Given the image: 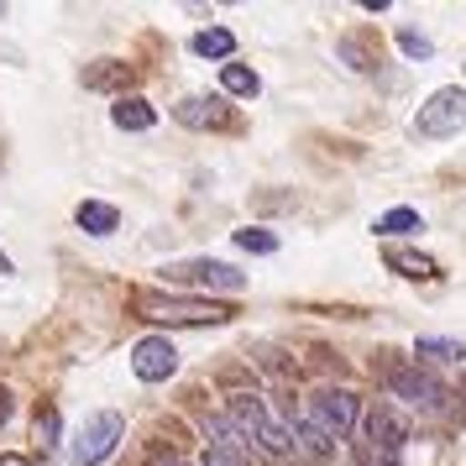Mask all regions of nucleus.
<instances>
[{
  "label": "nucleus",
  "instance_id": "7ed1b4c3",
  "mask_svg": "<svg viewBox=\"0 0 466 466\" xmlns=\"http://www.w3.org/2000/svg\"><path fill=\"white\" fill-rule=\"evenodd\" d=\"M137 315L142 319H163V325H226L231 309L205 304V299H157V294H137Z\"/></svg>",
  "mask_w": 466,
  "mask_h": 466
},
{
  "label": "nucleus",
  "instance_id": "20e7f679",
  "mask_svg": "<svg viewBox=\"0 0 466 466\" xmlns=\"http://www.w3.org/2000/svg\"><path fill=\"white\" fill-rule=\"evenodd\" d=\"M414 131L430 137V142L466 131V89H435V95L420 106V116H414Z\"/></svg>",
  "mask_w": 466,
  "mask_h": 466
},
{
  "label": "nucleus",
  "instance_id": "423d86ee",
  "mask_svg": "<svg viewBox=\"0 0 466 466\" xmlns=\"http://www.w3.org/2000/svg\"><path fill=\"white\" fill-rule=\"evenodd\" d=\"M168 283H194V289H220V294H241L247 273H236L231 262H215V257H194V262H173L163 268Z\"/></svg>",
  "mask_w": 466,
  "mask_h": 466
},
{
  "label": "nucleus",
  "instance_id": "39448f33",
  "mask_svg": "<svg viewBox=\"0 0 466 466\" xmlns=\"http://www.w3.org/2000/svg\"><path fill=\"white\" fill-rule=\"evenodd\" d=\"M304 420L315 424L319 435L346 441V435L357 430V393H346V388H319L315 399H309V414H304Z\"/></svg>",
  "mask_w": 466,
  "mask_h": 466
},
{
  "label": "nucleus",
  "instance_id": "f3484780",
  "mask_svg": "<svg viewBox=\"0 0 466 466\" xmlns=\"http://www.w3.org/2000/svg\"><path fill=\"white\" fill-rule=\"evenodd\" d=\"M414 357H424V361H461V357H466V340H441V336H424L420 346H414Z\"/></svg>",
  "mask_w": 466,
  "mask_h": 466
},
{
  "label": "nucleus",
  "instance_id": "4468645a",
  "mask_svg": "<svg viewBox=\"0 0 466 466\" xmlns=\"http://www.w3.org/2000/svg\"><path fill=\"white\" fill-rule=\"evenodd\" d=\"M194 53H199V58H231V53H236V37L226 32V26H205V32L194 37Z\"/></svg>",
  "mask_w": 466,
  "mask_h": 466
},
{
  "label": "nucleus",
  "instance_id": "6e6552de",
  "mask_svg": "<svg viewBox=\"0 0 466 466\" xmlns=\"http://www.w3.org/2000/svg\"><path fill=\"white\" fill-rule=\"evenodd\" d=\"M388 388L399 393V399L420 403V409H441L451 393L441 388V378H430L424 367H388Z\"/></svg>",
  "mask_w": 466,
  "mask_h": 466
},
{
  "label": "nucleus",
  "instance_id": "1a4fd4ad",
  "mask_svg": "<svg viewBox=\"0 0 466 466\" xmlns=\"http://www.w3.org/2000/svg\"><path fill=\"white\" fill-rule=\"evenodd\" d=\"M173 116H178V127H189V131H210V127L231 121V110H226L220 95H189V100L173 106Z\"/></svg>",
  "mask_w": 466,
  "mask_h": 466
},
{
  "label": "nucleus",
  "instance_id": "a211bd4d",
  "mask_svg": "<svg viewBox=\"0 0 466 466\" xmlns=\"http://www.w3.org/2000/svg\"><path fill=\"white\" fill-rule=\"evenodd\" d=\"M220 85H226V95H247V100H252L257 89H262V79H257L247 64H226L220 68Z\"/></svg>",
  "mask_w": 466,
  "mask_h": 466
},
{
  "label": "nucleus",
  "instance_id": "f03ea898",
  "mask_svg": "<svg viewBox=\"0 0 466 466\" xmlns=\"http://www.w3.org/2000/svg\"><path fill=\"white\" fill-rule=\"evenodd\" d=\"M361 435H367V461L372 466H399V451L409 441V420L393 403H378L367 414V424H361Z\"/></svg>",
  "mask_w": 466,
  "mask_h": 466
},
{
  "label": "nucleus",
  "instance_id": "2eb2a0df",
  "mask_svg": "<svg viewBox=\"0 0 466 466\" xmlns=\"http://www.w3.org/2000/svg\"><path fill=\"white\" fill-rule=\"evenodd\" d=\"M121 85H131V68L127 64H95V68H85V89H121Z\"/></svg>",
  "mask_w": 466,
  "mask_h": 466
},
{
  "label": "nucleus",
  "instance_id": "6ab92c4d",
  "mask_svg": "<svg viewBox=\"0 0 466 466\" xmlns=\"http://www.w3.org/2000/svg\"><path fill=\"white\" fill-rule=\"evenodd\" d=\"M236 247H241V252L268 257V252H278V236H273V231H262V226H247V231H236Z\"/></svg>",
  "mask_w": 466,
  "mask_h": 466
},
{
  "label": "nucleus",
  "instance_id": "5701e85b",
  "mask_svg": "<svg viewBox=\"0 0 466 466\" xmlns=\"http://www.w3.org/2000/svg\"><path fill=\"white\" fill-rule=\"evenodd\" d=\"M0 466H26L22 456H0Z\"/></svg>",
  "mask_w": 466,
  "mask_h": 466
},
{
  "label": "nucleus",
  "instance_id": "4be33fe9",
  "mask_svg": "<svg viewBox=\"0 0 466 466\" xmlns=\"http://www.w3.org/2000/svg\"><path fill=\"white\" fill-rule=\"evenodd\" d=\"M5 420H11V393L0 388V430H5Z\"/></svg>",
  "mask_w": 466,
  "mask_h": 466
},
{
  "label": "nucleus",
  "instance_id": "dca6fc26",
  "mask_svg": "<svg viewBox=\"0 0 466 466\" xmlns=\"http://www.w3.org/2000/svg\"><path fill=\"white\" fill-rule=\"evenodd\" d=\"M378 236H409V231H424V220H420V210H388V215H378V226H372Z\"/></svg>",
  "mask_w": 466,
  "mask_h": 466
},
{
  "label": "nucleus",
  "instance_id": "9b49d317",
  "mask_svg": "<svg viewBox=\"0 0 466 466\" xmlns=\"http://www.w3.org/2000/svg\"><path fill=\"white\" fill-rule=\"evenodd\" d=\"M205 441H210V451H236V456L252 461V445H247V435L231 424V414H210V420H205Z\"/></svg>",
  "mask_w": 466,
  "mask_h": 466
},
{
  "label": "nucleus",
  "instance_id": "412c9836",
  "mask_svg": "<svg viewBox=\"0 0 466 466\" xmlns=\"http://www.w3.org/2000/svg\"><path fill=\"white\" fill-rule=\"evenodd\" d=\"M399 47L409 53V58H430V53H435L430 37H420V32H399Z\"/></svg>",
  "mask_w": 466,
  "mask_h": 466
},
{
  "label": "nucleus",
  "instance_id": "b1692460",
  "mask_svg": "<svg viewBox=\"0 0 466 466\" xmlns=\"http://www.w3.org/2000/svg\"><path fill=\"white\" fill-rule=\"evenodd\" d=\"M0 273H11V257H5V252H0Z\"/></svg>",
  "mask_w": 466,
  "mask_h": 466
},
{
  "label": "nucleus",
  "instance_id": "f8f14e48",
  "mask_svg": "<svg viewBox=\"0 0 466 466\" xmlns=\"http://www.w3.org/2000/svg\"><path fill=\"white\" fill-rule=\"evenodd\" d=\"M110 121H116L121 131H152V121H157V116H152L147 100H127V95H121V100H116V110H110Z\"/></svg>",
  "mask_w": 466,
  "mask_h": 466
},
{
  "label": "nucleus",
  "instance_id": "f257e3e1",
  "mask_svg": "<svg viewBox=\"0 0 466 466\" xmlns=\"http://www.w3.org/2000/svg\"><path fill=\"white\" fill-rule=\"evenodd\" d=\"M121 435H127V420L116 414V409H100V414H89L79 430H74V441H68V461L74 466H100L121 445Z\"/></svg>",
  "mask_w": 466,
  "mask_h": 466
},
{
  "label": "nucleus",
  "instance_id": "aec40b11",
  "mask_svg": "<svg viewBox=\"0 0 466 466\" xmlns=\"http://www.w3.org/2000/svg\"><path fill=\"white\" fill-rule=\"evenodd\" d=\"M37 445H43V456L53 451V445H58V409H53V403H47L43 414H37Z\"/></svg>",
  "mask_w": 466,
  "mask_h": 466
},
{
  "label": "nucleus",
  "instance_id": "ddd939ff",
  "mask_svg": "<svg viewBox=\"0 0 466 466\" xmlns=\"http://www.w3.org/2000/svg\"><path fill=\"white\" fill-rule=\"evenodd\" d=\"M74 220H79L89 236H110L116 226H121V215L110 210V205H100V199H85V205L74 210Z\"/></svg>",
  "mask_w": 466,
  "mask_h": 466
},
{
  "label": "nucleus",
  "instance_id": "0eeeda50",
  "mask_svg": "<svg viewBox=\"0 0 466 466\" xmlns=\"http://www.w3.org/2000/svg\"><path fill=\"white\" fill-rule=\"evenodd\" d=\"M173 367H178V346L168 336H142L131 346V372L142 382H163L173 378Z\"/></svg>",
  "mask_w": 466,
  "mask_h": 466
},
{
  "label": "nucleus",
  "instance_id": "9d476101",
  "mask_svg": "<svg viewBox=\"0 0 466 466\" xmlns=\"http://www.w3.org/2000/svg\"><path fill=\"white\" fill-rule=\"evenodd\" d=\"M388 268L399 278H414V283H430V278H441V268H435V257L424 252H409V247H388V257H382Z\"/></svg>",
  "mask_w": 466,
  "mask_h": 466
}]
</instances>
